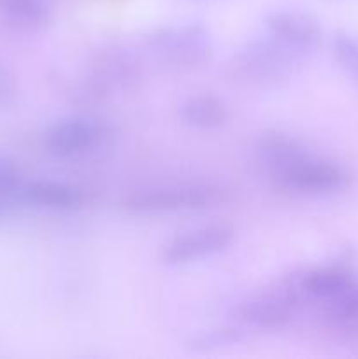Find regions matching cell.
<instances>
[{"mask_svg":"<svg viewBox=\"0 0 358 359\" xmlns=\"http://www.w3.org/2000/svg\"><path fill=\"white\" fill-rule=\"evenodd\" d=\"M302 60L277 44L272 37H256L237 49L232 69L241 79L260 86H276L290 79Z\"/></svg>","mask_w":358,"mask_h":359,"instance_id":"obj_2","label":"cell"},{"mask_svg":"<svg viewBox=\"0 0 358 359\" xmlns=\"http://www.w3.org/2000/svg\"><path fill=\"white\" fill-rule=\"evenodd\" d=\"M25 177L21 168L7 156H0V217L21 205V189Z\"/></svg>","mask_w":358,"mask_h":359,"instance_id":"obj_15","label":"cell"},{"mask_svg":"<svg viewBox=\"0 0 358 359\" xmlns=\"http://www.w3.org/2000/svg\"><path fill=\"white\" fill-rule=\"evenodd\" d=\"M309 153L311 151L300 140L279 132L263 135L260 139L258 146H256L258 161L274 181L279 175H283L291 165L297 163L304 156H307Z\"/></svg>","mask_w":358,"mask_h":359,"instance_id":"obj_11","label":"cell"},{"mask_svg":"<svg viewBox=\"0 0 358 359\" xmlns=\"http://www.w3.org/2000/svg\"><path fill=\"white\" fill-rule=\"evenodd\" d=\"M326 305V318L340 328L358 326V280Z\"/></svg>","mask_w":358,"mask_h":359,"instance_id":"obj_17","label":"cell"},{"mask_svg":"<svg viewBox=\"0 0 358 359\" xmlns=\"http://www.w3.org/2000/svg\"><path fill=\"white\" fill-rule=\"evenodd\" d=\"M276 184L302 196H333L346 191L350 174L336 161L323 160L309 153L279 175Z\"/></svg>","mask_w":358,"mask_h":359,"instance_id":"obj_7","label":"cell"},{"mask_svg":"<svg viewBox=\"0 0 358 359\" xmlns=\"http://www.w3.org/2000/svg\"><path fill=\"white\" fill-rule=\"evenodd\" d=\"M234 238L235 231L230 224H207L172 238L161 251V259L172 266L202 262L227 251Z\"/></svg>","mask_w":358,"mask_h":359,"instance_id":"obj_9","label":"cell"},{"mask_svg":"<svg viewBox=\"0 0 358 359\" xmlns=\"http://www.w3.org/2000/svg\"><path fill=\"white\" fill-rule=\"evenodd\" d=\"M244 332L246 330L242 326H223V328L207 330L188 340V349L197 354L214 353V351L241 342L244 339Z\"/></svg>","mask_w":358,"mask_h":359,"instance_id":"obj_16","label":"cell"},{"mask_svg":"<svg viewBox=\"0 0 358 359\" xmlns=\"http://www.w3.org/2000/svg\"><path fill=\"white\" fill-rule=\"evenodd\" d=\"M263 25L269 37L300 60L312 55L321 44V25L312 14L304 11H272L265 16Z\"/></svg>","mask_w":358,"mask_h":359,"instance_id":"obj_8","label":"cell"},{"mask_svg":"<svg viewBox=\"0 0 358 359\" xmlns=\"http://www.w3.org/2000/svg\"><path fill=\"white\" fill-rule=\"evenodd\" d=\"M140 76L139 60L125 48L109 46L95 56L86 79L81 83L83 100L97 102L118 90H128Z\"/></svg>","mask_w":358,"mask_h":359,"instance_id":"obj_6","label":"cell"},{"mask_svg":"<svg viewBox=\"0 0 358 359\" xmlns=\"http://www.w3.org/2000/svg\"><path fill=\"white\" fill-rule=\"evenodd\" d=\"M111 137V126L91 116H69L56 119L46 128L42 146L51 156L70 160L90 154Z\"/></svg>","mask_w":358,"mask_h":359,"instance_id":"obj_4","label":"cell"},{"mask_svg":"<svg viewBox=\"0 0 358 359\" xmlns=\"http://www.w3.org/2000/svg\"><path fill=\"white\" fill-rule=\"evenodd\" d=\"M223 202V189L218 186H167V188L146 189L133 193L123 200V209L139 216H157V214L190 212L204 210Z\"/></svg>","mask_w":358,"mask_h":359,"instance_id":"obj_3","label":"cell"},{"mask_svg":"<svg viewBox=\"0 0 358 359\" xmlns=\"http://www.w3.org/2000/svg\"><path fill=\"white\" fill-rule=\"evenodd\" d=\"M333 58L340 69L358 81V34L353 32H337L332 39Z\"/></svg>","mask_w":358,"mask_h":359,"instance_id":"obj_18","label":"cell"},{"mask_svg":"<svg viewBox=\"0 0 358 359\" xmlns=\"http://www.w3.org/2000/svg\"><path fill=\"white\" fill-rule=\"evenodd\" d=\"M354 283L350 270L343 266H323L305 272L304 276L293 280L298 297H305L307 300L329 304L333 298L343 294L351 284Z\"/></svg>","mask_w":358,"mask_h":359,"instance_id":"obj_12","label":"cell"},{"mask_svg":"<svg viewBox=\"0 0 358 359\" xmlns=\"http://www.w3.org/2000/svg\"><path fill=\"white\" fill-rule=\"evenodd\" d=\"M298 302H300V297L293 283H290L284 287H277L274 291H265V293L248 298L237 305L234 316L239 326L244 330L262 333L281 332L293 321Z\"/></svg>","mask_w":358,"mask_h":359,"instance_id":"obj_5","label":"cell"},{"mask_svg":"<svg viewBox=\"0 0 358 359\" xmlns=\"http://www.w3.org/2000/svg\"><path fill=\"white\" fill-rule=\"evenodd\" d=\"M21 203L53 212H70L83 207L84 195L76 186L48 179L25 181L21 189Z\"/></svg>","mask_w":358,"mask_h":359,"instance_id":"obj_10","label":"cell"},{"mask_svg":"<svg viewBox=\"0 0 358 359\" xmlns=\"http://www.w3.org/2000/svg\"><path fill=\"white\" fill-rule=\"evenodd\" d=\"M146 48L160 69L185 74L202 67L213 53L211 34L202 23L161 27L151 32Z\"/></svg>","mask_w":358,"mask_h":359,"instance_id":"obj_1","label":"cell"},{"mask_svg":"<svg viewBox=\"0 0 358 359\" xmlns=\"http://www.w3.org/2000/svg\"><path fill=\"white\" fill-rule=\"evenodd\" d=\"M0 21L18 32H41L51 23L46 0H0Z\"/></svg>","mask_w":358,"mask_h":359,"instance_id":"obj_14","label":"cell"},{"mask_svg":"<svg viewBox=\"0 0 358 359\" xmlns=\"http://www.w3.org/2000/svg\"><path fill=\"white\" fill-rule=\"evenodd\" d=\"M178 114L190 128L216 130L230 119V109L216 95H193L181 102Z\"/></svg>","mask_w":358,"mask_h":359,"instance_id":"obj_13","label":"cell"},{"mask_svg":"<svg viewBox=\"0 0 358 359\" xmlns=\"http://www.w3.org/2000/svg\"><path fill=\"white\" fill-rule=\"evenodd\" d=\"M18 93V84L13 74L0 65V109L7 107L14 102Z\"/></svg>","mask_w":358,"mask_h":359,"instance_id":"obj_19","label":"cell"}]
</instances>
